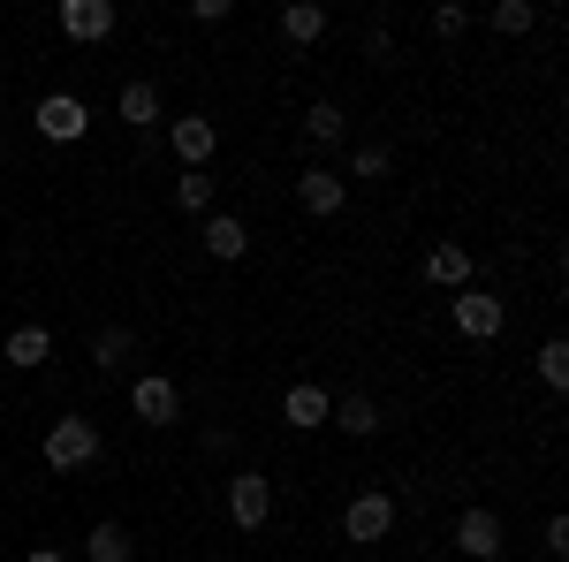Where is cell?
I'll list each match as a JSON object with an SVG mask.
<instances>
[{"instance_id":"obj_1","label":"cell","mask_w":569,"mask_h":562,"mask_svg":"<svg viewBox=\"0 0 569 562\" xmlns=\"http://www.w3.org/2000/svg\"><path fill=\"white\" fill-rule=\"evenodd\" d=\"M99 448H107L99 441V418H77L69 411V418L46 426V472H84V464H99Z\"/></svg>"},{"instance_id":"obj_2","label":"cell","mask_w":569,"mask_h":562,"mask_svg":"<svg viewBox=\"0 0 569 562\" xmlns=\"http://www.w3.org/2000/svg\"><path fill=\"white\" fill-rule=\"evenodd\" d=\"M388 532H395V494L388 486H365V494L342 502V540H350V548H380Z\"/></svg>"},{"instance_id":"obj_3","label":"cell","mask_w":569,"mask_h":562,"mask_svg":"<svg viewBox=\"0 0 569 562\" xmlns=\"http://www.w3.org/2000/svg\"><path fill=\"white\" fill-rule=\"evenodd\" d=\"M448 319H456V335H463V343H493V335L509 327V304L493 297V289H456Z\"/></svg>"},{"instance_id":"obj_4","label":"cell","mask_w":569,"mask_h":562,"mask_svg":"<svg viewBox=\"0 0 569 562\" xmlns=\"http://www.w3.org/2000/svg\"><path fill=\"white\" fill-rule=\"evenodd\" d=\"M220 486H228V524H236V532H259V524L273 517V479L266 472H228Z\"/></svg>"},{"instance_id":"obj_5","label":"cell","mask_w":569,"mask_h":562,"mask_svg":"<svg viewBox=\"0 0 569 562\" xmlns=\"http://www.w3.org/2000/svg\"><path fill=\"white\" fill-rule=\"evenodd\" d=\"M53 23H61V39H77V46H107L114 23H122V8L114 0H61Z\"/></svg>"},{"instance_id":"obj_6","label":"cell","mask_w":569,"mask_h":562,"mask_svg":"<svg viewBox=\"0 0 569 562\" xmlns=\"http://www.w3.org/2000/svg\"><path fill=\"white\" fill-rule=\"evenodd\" d=\"M39 137L46 145H84L91 137V107L77 91H46L39 99Z\"/></svg>"},{"instance_id":"obj_7","label":"cell","mask_w":569,"mask_h":562,"mask_svg":"<svg viewBox=\"0 0 569 562\" xmlns=\"http://www.w3.org/2000/svg\"><path fill=\"white\" fill-rule=\"evenodd\" d=\"M130 411L144 418V426H176L182 418V388L168 381V373H137L130 381Z\"/></svg>"},{"instance_id":"obj_8","label":"cell","mask_w":569,"mask_h":562,"mask_svg":"<svg viewBox=\"0 0 569 562\" xmlns=\"http://www.w3.org/2000/svg\"><path fill=\"white\" fill-rule=\"evenodd\" d=\"M456 548H463V562H501V510L471 502V510L456 517Z\"/></svg>"},{"instance_id":"obj_9","label":"cell","mask_w":569,"mask_h":562,"mask_svg":"<svg viewBox=\"0 0 569 562\" xmlns=\"http://www.w3.org/2000/svg\"><path fill=\"white\" fill-rule=\"evenodd\" d=\"M297 206H305L311 220H335L342 206H350V183H342V168H305V175H297Z\"/></svg>"},{"instance_id":"obj_10","label":"cell","mask_w":569,"mask_h":562,"mask_svg":"<svg viewBox=\"0 0 569 562\" xmlns=\"http://www.w3.org/2000/svg\"><path fill=\"white\" fill-rule=\"evenodd\" d=\"M168 145H176L182 168H206V160L220 152V122L213 115H176V122H168Z\"/></svg>"},{"instance_id":"obj_11","label":"cell","mask_w":569,"mask_h":562,"mask_svg":"<svg viewBox=\"0 0 569 562\" xmlns=\"http://www.w3.org/2000/svg\"><path fill=\"white\" fill-rule=\"evenodd\" d=\"M198 244H206V259H220V266L251 259V228H243V214H206Z\"/></svg>"},{"instance_id":"obj_12","label":"cell","mask_w":569,"mask_h":562,"mask_svg":"<svg viewBox=\"0 0 569 562\" xmlns=\"http://www.w3.org/2000/svg\"><path fill=\"white\" fill-rule=\"evenodd\" d=\"M0 357H8L16 373H39L46 357H53V327H39V319H23V327H8V343H0Z\"/></svg>"},{"instance_id":"obj_13","label":"cell","mask_w":569,"mask_h":562,"mask_svg":"<svg viewBox=\"0 0 569 562\" xmlns=\"http://www.w3.org/2000/svg\"><path fill=\"white\" fill-rule=\"evenodd\" d=\"M471 274H479L471 244H433V252H426V282H433V289H471Z\"/></svg>"},{"instance_id":"obj_14","label":"cell","mask_w":569,"mask_h":562,"mask_svg":"<svg viewBox=\"0 0 569 562\" xmlns=\"http://www.w3.org/2000/svg\"><path fill=\"white\" fill-rule=\"evenodd\" d=\"M327 411H335V395L319 388V381H297V388L281 395V418H289L297 433H319V426H327Z\"/></svg>"},{"instance_id":"obj_15","label":"cell","mask_w":569,"mask_h":562,"mask_svg":"<svg viewBox=\"0 0 569 562\" xmlns=\"http://www.w3.org/2000/svg\"><path fill=\"white\" fill-rule=\"evenodd\" d=\"M350 137V115H342V99H311L305 107V145L311 152H335Z\"/></svg>"},{"instance_id":"obj_16","label":"cell","mask_w":569,"mask_h":562,"mask_svg":"<svg viewBox=\"0 0 569 562\" xmlns=\"http://www.w3.org/2000/svg\"><path fill=\"white\" fill-rule=\"evenodd\" d=\"M114 115H122L130 130H160V85H152V77H130V85L114 91Z\"/></svg>"},{"instance_id":"obj_17","label":"cell","mask_w":569,"mask_h":562,"mask_svg":"<svg viewBox=\"0 0 569 562\" xmlns=\"http://www.w3.org/2000/svg\"><path fill=\"white\" fill-rule=\"evenodd\" d=\"M327 426H342V433H350V441H372V433H380V403H372V395H365V388L335 395V411H327Z\"/></svg>"},{"instance_id":"obj_18","label":"cell","mask_w":569,"mask_h":562,"mask_svg":"<svg viewBox=\"0 0 569 562\" xmlns=\"http://www.w3.org/2000/svg\"><path fill=\"white\" fill-rule=\"evenodd\" d=\"M281 39L289 46H319L327 39V8H319V0H289V8H281Z\"/></svg>"},{"instance_id":"obj_19","label":"cell","mask_w":569,"mask_h":562,"mask_svg":"<svg viewBox=\"0 0 569 562\" xmlns=\"http://www.w3.org/2000/svg\"><path fill=\"white\" fill-rule=\"evenodd\" d=\"M84 562H137L130 524H91L84 532Z\"/></svg>"},{"instance_id":"obj_20","label":"cell","mask_w":569,"mask_h":562,"mask_svg":"<svg viewBox=\"0 0 569 562\" xmlns=\"http://www.w3.org/2000/svg\"><path fill=\"white\" fill-rule=\"evenodd\" d=\"M176 206H182V214H198V220H206V214H220L213 175H206V168H182V175H176Z\"/></svg>"},{"instance_id":"obj_21","label":"cell","mask_w":569,"mask_h":562,"mask_svg":"<svg viewBox=\"0 0 569 562\" xmlns=\"http://www.w3.org/2000/svg\"><path fill=\"white\" fill-rule=\"evenodd\" d=\"M388 175H395V145H380V137H372V145H357V152H350L342 183H388Z\"/></svg>"},{"instance_id":"obj_22","label":"cell","mask_w":569,"mask_h":562,"mask_svg":"<svg viewBox=\"0 0 569 562\" xmlns=\"http://www.w3.org/2000/svg\"><path fill=\"white\" fill-rule=\"evenodd\" d=\"M130 357H137V335H130V327H99V335H91V365H99V373H122Z\"/></svg>"},{"instance_id":"obj_23","label":"cell","mask_w":569,"mask_h":562,"mask_svg":"<svg viewBox=\"0 0 569 562\" xmlns=\"http://www.w3.org/2000/svg\"><path fill=\"white\" fill-rule=\"evenodd\" d=\"M531 365H539V388H555V395L569 388V343H562V335H547V343H539V357H531Z\"/></svg>"},{"instance_id":"obj_24","label":"cell","mask_w":569,"mask_h":562,"mask_svg":"<svg viewBox=\"0 0 569 562\" xmlns=\"http://www.w3.org/2000/svg\"><path fill=\"white\" fill-rule=\"evenodd\" d=\"M531 23H539V8H531V0H501V8H493V31H501V39H525Z\"/></svg>"},{"instance_id":"obj_25","label":"cell","mask_w":569,"mask_h":562,"mask_svg":"<svg viewBox=\"0 0 569 562\" xmlns=\"http://www.w3.org/2000/svg\"><path fill=\"white\" fill-rule=\"evenodd\" d=\"M433 31H440V39H463V31H471V8H463V0H440V8H433Z\"/></svg>"},{"instance_id":"obj_26","label":"cell","mask_w":569,"mask_h":562,"mask_svg":"<svg viewBox=\"0 0 569 562\" xmlns=\"http://www.w3.org/2000/svg\"><path fill=\"white\" fill-rule=\"evenodd\" d=\"M236 16V0H190V23H228Z\"/></svg>"},{"instance_id":"obj_27","label":"cell","mask_w":569,"mask_h":562,"mask_svg":"<svg viewBox=\"0 0 569 562\" xmlns=\"http://www.w3.org/2000/svg\"><path fill=\"white\" fill-rule=\"evenodd\" d=\"M547 555H555V562L569 555V517H547Z\"/></svg>"},{"instance_id":"obj_28","label":"cell","mask_w":569,"mask_h":562,"mask_svg":"<svg viewBox=\"0 0 569 562\" xmlns=\"http://www.w3.org/2000/svg\"><path fill=\"white\" fill-rule=\"evenodd\" d=\"M365 53H372V61H388V53H395V39H388V23H372V31H365Z\"/></svg>"},{"instance_id":"obj_29","label":"cell","mask_w":569,"mask_h":562,"mask_svg":"<svg viewBox=\"0 0 569 562\" xmlns=\"http://www.w3.org/2000/svg\"><path fill=\"white\" fill-rule=\"evenodd\" d=\"M206 456H236V426H213V433H206Z\"/></svg>"},{"instance_id":"obj_30","label":"cell","mask_w":569,"mask_h":562,"mask_svg":"<svg viewBox=\"0 0 569 562\" xmlns=\"http://www.w3.org/2000/svg\"><path fill=\"white\" fill-rule=\"evenodd\" d=\"M23 562H69V555H61V548H31Z\"/></svg>"},{"instance_id":"obj_31","label":"cell","mask_w":569,"mask_h":562,"mask_svg":"<svg viewBox=\"0 0 569 562\" xmlns=\"http://www.w3.org/2000/svg\"><path fill=\"white\" fill-rule=\"evenodd\" d=\"M0 115H8V91H0Z\"/></svg>"}]
</instances>
